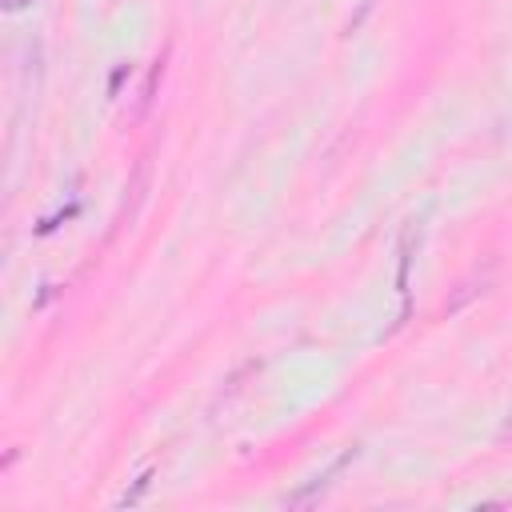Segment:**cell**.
Masks as SVG:
<instances>
[{"mask_svg":"<svg viewBox=\"0 0 512 512\" xmlns=\"http://www.w3.org/2000/svg\"><path fill=\"white\" fill-rule=\"evenodd\" d=\"M28 4H32V0H4L8 12H20V8H28Z\"/></svg>","mask_w":512,"mask_h":512,"instance_id":"1","label":"cell"},{"mask_svg":"<svg viewBox=\"0 0 512 512\" xmlns=\"http://www.w3.org/2000/svg\"><path fill=\"white\" fill-rule=\"evenodd\" d=\"M500 436H512V420H508V424H504V432H500Z\"/></svg>","mask_w":512,"mask_h":512,"instance_id":"2","label":"cell"}]
</instances>
